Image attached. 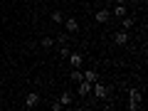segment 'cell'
I'll use <instances>...</instances> for the list:
<instances>
[{"label": "cell", "mask_w": 148, "mask_h": 111, "mask_svg": "<svg viewBox=\"0 0 148 111\" xmlns=\"http://www.w3.org/2000/svg\"><path fill=\"white\" fill-rule=\"evenodd\" d=\"M69 52H72V49H69V45H62V49H59V54H62V57H69Z\"/></svg>", "instance_id": "15"}, {"label": "cell", "mask_w": 148, "mask_h": 111, "mask_svg": "<svg viewBox=\"0 0 148 111\" xmlns=\"http://www.w3.org/2000/svg\"><path fill=\"white\" fill-rule=\"evenodd\" d=\"M82 77H84L86 82H91V84H94V82H99V74H96V69H86Z\"/></svg>", "instance_id": "8"}, {"label": "cell", "mask_w": 148, "mask_h": 111, "mask_svg": "<svg viewBox=\"0 0 148 111\" xmlns=\"http://www.w3.org/2000/svg\"><path fill=\"white\" fill-rule=\"evenodd\" d=\"M116 3H119V5H123V3H126V0H116Z\"/></svg>", "instance_id": "16"}, {"label": "cell", "mask_w": 148, "mask_h": 111, "mask_svg": "<svg viewBox=\"0 0 148 111\" xmlns=\"http://www.w3.org/2000/svg\"><path fill=\"white\" fill-rule=\"evenodd\" d=\"M114 42H116V45H128V32L126 30L116 32V35H114Z\"/></svg>", "instance_id": "4"}, {"label": "cell", "mask_w": 148, "mask_h": 111, "mask_svg": "<svg viewBox=\"0 0 148 111\" xmlns=\"http://www.w3.org/2000/svg\"><path fill=\"white\" fill-rule=\"evenodd\" d=\"M59 104H62V106H67V104H72V94H69V91H64V94L59 96Z\"/></svg>", "instance_id": "9"}, {"label": "cell", "mask_w": 148, "mask_h": 111, "mask_svg": "<svg viewBox=\"0 0 148 111\" xmlns=\"http://www.w3.org/2000/svg\"><path fill=\"white\" fill-rule=\"evenodd\" d=\"M72 79H74V82H82L84 77H82V72H79V69H74V72H72Z\"/></svg>", "instance_id": "14"}, {"label": "cell", "mask_w": 148, "mask_h": 111, "mask_svg": "<svg viewBox=\"0 0 148 111\" xmlns=\"http://www.w3.org/2000/svg\"><path fill=\"white\" fill-rule=\"evenodd\" d=\"M96 22H104V25H106V22H109V17H111V12L109 10H106V8H104V10H99V12H96Z\"/></svg>", "instance_id": "6"}, {"label": "cell", "mask_w": 148, "mask_h": 111, "mask_svg": "<svg viewBox=\"0 0 148 111\" xmlns=\"http://www.w3.org/2000/svg\"><path fill=\"white\" fill-rule=\"evenodd\" d=\"M40 45H42L45 49H49V47L54 45V40H52V37H42V42H40Z\"/></svg>", "instance_id": "12"}, {"label": "cell", "mask_w": 148, "mask_h": 111, "mask_svg": "<svg viewBox=\"0 0 148 111\" xmlns=\"http://www.w3.org/2000/svg\"><path fill=\"white\" fill-rule=\"evenodd\" d=\"M64 27H67V32H77L79 30V22L74 20V17H67V20H64Z\"/></svg>", "instance_id": "5"}, {"label": "cell", "mask_w": 148, "mask_h": 111, "mask_svg": "<svg viewBox=\"0 0 148 111\" xmlns=\"http://www.w3.org/2000/svg\"><path fill=\"white\" fill-rule=\"evenodd\" d=\"M67 3H72V0H67Z\"/></svg>", "instance_id": "17"}, {"label": "cell", "mask_w": 148, "mask_h": 111, "mask_svg": "<svg viewBox=\"0 0 148 111\" xmlns=\"http://www.w3.org/2000/svg\"><path fill=\"white\" fill-rule=\"evenodd\" d=\"M121 25H123V30H131V27H133V17H126Z\"/></svg>", "instance_id": "13"}, {"label": "cell", "mask_w": 148, "mask_h": 111, "mask_svg": "<svg viewBox=\"0 0 148 111\" xmlns=\"http://www.w3.org/2000/svg\"><path fill=\"white\" fill-rule=\"evenodd\" d=\"M37 104H40V94H37V91H30V94L25 96V109H35Z\"/></svg>", "instance_id": "2"}, {"label": "cell", "mask_w": 148, "mask_h": 111, "mask_svg": "<svg viewBox=\"0 0 148 111\" xmlns=\"http://www.w3.org/2000/svg\"><path fill=\"white\" fill-rule=\"evenodd\" d=\"M52 22H57V25H62V22H64V15H62L59 10H54V12H52Z\"/></svg>", "instance_id": "10"}, {"label": "cell", "mask_w": 148, "mask_h": 111, "mask_svg": "<svg viewBox=\"0 0 148 111\" xmlns=\"http://www.w3.org/2000/svg\"><path fill=\"white\" fill-rule=\"evenodd\" d=\"M91 91H94L96 99H106V96H109V86H106V84H99V82L91 84Z\"/></svg>", "instance_id": "1"}, {"label": "cell", "mask_w": 148, "mask_h": 111, "mask_svg": "<svg viewBox=\"0 0 148 111\" xmlns=\"http://www.w3.org/2000/svg\"><path fill=\"white\" fill-rule=\"evenodd\" d=\"M114 15H116V17H123V15H126V5H116V8H114Z\"/></svg>", "instance_id": "11"}, {"label": "cell", "mask_w": 148, "mask_h": 111, "mask_svg": "<svg viewBox=\"0 0 148 111\" xmlns=\"http://www.w3.org/2000/svg\"><path fill=\"white\" fill-rule=\"evenodd\" d=\"M89 91H91V82L82 79V82H79V96H86Z\"/></svg>", "instance_id": "7"}, {"label": "cell", "mask_w": 148, "mask_h": 111, "mask_svg": "<svg viewBox=\"0 0 148 111\" xmlns=\"http://www.w3.org/2000/svg\"><path fill=\"white\" fill-rule=\"evenodd\" d=\"M82 62H84V57H82L79 52H69V64H72L74 69H79V67H82Z\"/></svg>", "instance_id": "3"}]
</instances>
